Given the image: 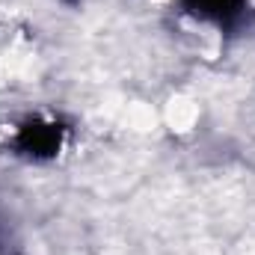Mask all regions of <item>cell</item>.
Instances as JSON below:
<instances>
[{
    "mask_svg": "<svg viewBox=\"0 0 255 255\" xmlns=\"http://www.w3.org/2000/svg\"><path fill=\"white\" fill-rule=\"evenodd\" d=\"M178 3L187 15L208 21L226 33H232L250 21V0H178Z\"/></svg>",
    "mask_w": 255,
    "mask_h": 255,
    "instance_id": "cell-1",
    "label": "cell"
},
{
    "mask_svg": "<svg viewBox=\"0 0 255 255\" xmlns=\"http://www.w3.org/2000/svg\"><path fill=\"white\" fill-rule=\"evenodd\" d=\"M60 142H63V128L54 125V122H27V125L18 130L15 136V151L30 157V160H48L60 151Z\"/></svg>",
    "mask_w": 255,
    "mask_h": 255,
    "instance_id": "cell-2",
    "label": "cell"
},
{
    "mask_svg": "<svg viewBox=\"0 0 255 255\" xmlns=\"http://www.w3.org/2000/svg\"><path fill=\"white\" fill-rule=\"evenodd\" d=\"M68 3H71V6H74V3H77V0H68Z\"/></svg>",
    "mask_w": 255,
    "mask_h": 255,
    "instance_id": "cell-3",
    "label": "cell"
}]
</instances>
